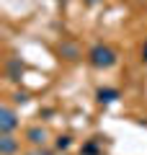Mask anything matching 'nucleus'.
<instances>
[{
	"label": "nucleus",
	"instance_id": "nucleus-9",
	"mask_svg": "<svg viewBox=\"0 0 147 155\" xmlns=\"http://www.w3.org/2000/svg\"><path fill=\"white\" fill-rule=\"evenodd\" d=\"M83 153H85V155H96V153H98V147H96V142H88L85 147H83Z\"/></svg>",
	"mask_w": 147,
	"mask_h": 155
},
{
	"label": "nucleus",
	"instance_id": "nucleus-8",
	"mask_svg": "<svg viewBox=\"0 0 147 155\" xmlns=\"http://www.w3.org/2000/svg\"><path fill=\"white\" fill-rule=\"evenodd\" d=\"M62 54H67V60H75V57H77V47H72V44H62Z\"/></svg>",
	"mask_w": 147,
	"mask_h": 155
},
{
	"label": "nucleus",
	"instance_id": "nucleus-5",
	"mask_svg": "<svg viewBox=\"0 0 147 155\" xmlns=\"http://www.w3.org/2000/svg\"><path fill=\"white\" fill-rule=\"evenodd\" d=\"M98 101H101V104H114L116 98H119V91L116 88H98Z\"/></svg>",
	"mask_w": 147,
	"mask_h": 155
},
{
	"label": "nucleus",
	"instance_id": "nucleus-1",
	"mask_svg": "<svg viewBox=\"0 0 147 155\" xmlns=\"http://www.w3.org/2000/svg\"><path fill=\"white\" fill-rule=\"evenodd\" d=\"M88 60H90V65L98 67V70H109V67L116 65V54L109 49V47H103V44L93 47L90 54H88Z\"/></svg>",
	"mask_w": 147,
	"mask_h": 155
},
{
	"label": "nucleus",
	"instance_id": "nucleus-2",
	"mask_svg": "<svg viewBox=\"0 0 147 155\" xmlns=\"http://www.w3.org/2000/svg\"><path fill=\"white\" fill-rule=\"evenodd\" d=\"M16 127H18V119H16V114H13V109L11 106H3V109H0V132L11 134Z\"/></svg>",
	"mask_w": 147,
	"mask_h": 155
},
{
	"label": "nucleus",
	"instance_id": "nucleus-3",
	"mask_svg": "<svg viewBox=\"0 0 147 155\" xmlns=\"http://www.w3.org/2000/svg\"><path fill=\"white\" fill-rule=\"evenodd\" d=\"M18 150V140L11 137V134H3V140H0V155H13Z\"/></svg>",
	"mask_w": 147,
	"mask_h": 155
},
{
	"label": "nucleus",
	"instance_id": "nucleus-4",
	"mask_svg": "<svg viewBox=\"0 0 147 155\" xmlns=\"http://www.w3.org/2000/svg\"><path fill=\"white\" fill-rule=\"evenodd\" d=\"M26 140H28L31 145H44V140H47V132H44L41 127H31V129L26 132Z\"/></svg>",
	"mask_w": 147,
	"mask_h": 155
},
{
	"label": "nucleus",
	"instance_id": "nucleus-10",
	"mask_svg": "<svg viewBox=\"0 0 147 155\" xmlns=\"http://www.w3.org/2000/svg\"><path fill=\"white\" fill-rule=\"evenodd\" d=\"M142 60L147 62V41H145V47H142Z\"/></svg>",
	"mask_w": 147,
	"mask_h": 155
},
{
	"label": "nucleus",
	"instance_id": "nucleus-7",
	"mask_svg": "<svg viewBox=\"0 0 147 155\" xmlns=\"http://www.w3.org/2000/svg\"><path fill=\"white\" fill-rule=\"evenodd\" d=\"M70 145H72V137H67V134H65V137H57L54 147H57V150H67Z\"/></svg>",
	"mask_w": 147,
	"mask_h": 155
},
{
	"label": "nucleus",
	"instance_id": "nucleus-6",
	"mask_svg": "<svg viewBox=\"0 0 147 155\" xmlns=\"http://www.w3.org/2000/svg\"><path fill=\"white\" fill-rule=\"evenodd\" d=\"M21 70H23V65L18 60H8V78L11 80H18L21 78Z\"/></svg>",
	"mask_w": 147,
	"mask_h": 155
}]
</instances>
